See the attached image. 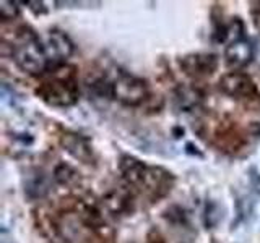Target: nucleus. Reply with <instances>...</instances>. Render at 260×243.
<instances>
[{
    "label": "nucleus",
    "instance_id": "nucleus-5",
    "mask_svg": "<svg viewBox=\"0 0 260 243\" xmlns=\"http://www.w3.org/2000/svg\"><path fill=\"white\" fill-rule=\"evenodd\" d=\"M173 186H174L173 174L168 172V170L162 167H148L138 191L148 194V196L154 201V199L166 196V194L173 190Z\"/></svg>",
    "mask_w": 260,
    "mask_h": 243
},
{
    "label": "nucleus",
    "instance_id": "nucleus-2",
    "mask_svg": "<svg viewBox=\"0 0 260 243\" xmlns=\"http://www.w3.org/2000/svg\"><path fill=\"white\" fill-rule=\"evenodd\" d=\"M12 54L16 65L29 75H46L51 68L44 43L31 28L23 26L18 29L12 47Z\"/></svg>",
    "mask_w": 260,
    "mask_h": 243
},
{
    "label": "nucleus",
    "instance_id": "nucleus-6",
    "mask_svg": "<svg viewBox=\"0 0 260 243\" xmlns=\"http://www.w3.org/2000/svg\"><path fill=\"white\" fill-rule=\"evenodd\" d=\"M179 67L190 78H205L211 76L218 68V57L215 54L197 52L184 55L179 60Z\"/></svg>",
    "mask_w": 260,
    "mask_h": 243
},
{
    "label": "nucleus",
    "instance_id": "nucleus-16",
    "mask_svg": "<svg viewBox=\"0 0 260 243\" xmlns=\"http://www.w3.org/2000/svg\"><path fill=\"white\" fill-rule=\"evenodd\" d=\"M252 5H255V7H252V18H254L255 26L260 29V2H255Z\"/></svg>",
    "mask_w": 260,
    "mask_h": 243
},
{
    "label": "nucleus",
    "instance_id": "nucleus-14",
    "mask_svg": "<svg viewBox=\"0 0 260 243\" xmlns=\"http://www.w3.org/2000/svg\"><path fill=\"white\" fill-rule=\"evenodd\" d=\"M20 10L18 7H16V2H0V18L4 21H10V20H15L16 16H18Z\"/></svg>",
    "mask_w": 260,
    "mask_h": 243
},
{
    "label": "nucleus",
    "instance_id": "nucleus-9",
    "mask_svg": "<svg viewBox=\"0 0 260 243\" xmlns=\"http://www.w3.org/2000/svg\"><path fill=\"white\" fill-rule=\"evenodd\" d=\"M252 59H254V46L250 44V40L244 37L230 43L224 51L226 65L230 68H234V71H238V68H244L246 65H249Z\"/></svg>",
    "mask_w": 260,
    "mask_h": 243
},
{
    "label": "nucleus",
    "instance_id": "nucleus-13",
    "mask_svg": "<svg viewBox=\"0 0 260 243\" xmlns=\"http://www.w3.org/2000/svg\"><path fill=\"white\" fill-rule=\"evenodd\" d=\"M78 172L72 166L69 164H59L54 170V177L55 180L59 182L60 185H72V183H77L78 182Z\"/></svg>",
    "mask_w": 260,
    "mask_h": 243
},
{
    "label": "nucleus",
    "instance_id": "nucleus-8",
    "mask_svg": "<svg viewBox=\"0 0 260 243\" xmlns=\"http://www.w3.org/2000/svg\"><path fill=\"white\" fill-rule=\"evenodd\" d=\"M60 144L65 148L69 154H72L73 157L85 162V164H91L94 160V149L91 141L86 136L67 132L60 136Z\"/></svg>",
    "mask_w": 260,
    "mask_h": 243
},
{
    "label": "nucleus",
    "instance_id": "nucleus-3",
    "mask_svg": "<svg viewBox=\"0 0 260 243\" xmlns=\"http://www.w3.org/2000/svg\"><path fill=\"white\" fill-rule=\"evenodd\" d=\"M150 96L148 83L143 78H138L128 73H119L116 79H112V99H116L127 107L142 105Z\"/></svg>",
    "mask_w": 260,
    "mask_h": 243
},
{
    "label": "nucleus",
    "instance_id": "nucleus-1",
    "mask_svg": "<svg viewBox=\"0 0 260 243\" xmlns=\"http://www.w3.org/2000/svg\"><path fill=\"white\" fill-rule=\"evenodd\" d=\"M46 78L36 89V94L52 107H70L78 101V83L75 67L60 65L49 70Z\"/></svg>",
    "mask_w": 260,
    "mask_h": 243
},
{
    "label": "nucleus",
    "instance_id": "nucleus-4",
    "mask_svg": "<svg viewBox=\"0 0 260 243\" xmlns=\"http://www.w3.org/2000/svg\"><path fill=\"white\" fill-rule=\"evenodd\" d=\"M218 88L223 94L238 101H260V91L247 73L242 71H230L223 75L218 81Z\"/></svg>",
    "mask_w": 260,
    "mask_h": 243
},
{
    "label": "nucleus",
    "instance_id": "nucleus-15",
    "mask_svg": "<svg viewBox=\"0 0 260 243\" xmlns=\"http://www.w3.org/2000/svg\"><path fill=\"white\" fill-rule=\"evenodd\" d=\"M24 4L29 5V8H31L32 12H35V15H44L47 12L43 2H29V0H28V2H24Z\"/></svg>",
    "mask_w": 260,
    "mask_h": 243
},
{
    "label": "nucleus",
    "instance_id": "nucleus-10",
    "mask_svg": "<svg viewBox=\"0 0 260 243\" xmlns=\"http://www.w3.org/2000/svg\"><path fill=\"white\" fill-rule=\"evenodd\" d=\"M146 169H148V166H145L142 160L132 156H122L119 160V172L127 188L140 190Z\"/></svg>",
    "mask_w": 260,
    "mask_h": 243
},
{
    "label": "nucleus",
    "instance_id": "nucleus-11",
    "mask_svg": "<svg viewBox=\"0 0 260 243\" xmlns=\"http://www.w3.org/2000/svg\"><path fill=\"white\" fill-rule=\"evenodd\" d=\"M104 206L108 208L109 213L114 216L117 214H130L134 211V194L130 190H114L109 191L103 198Z\"/></svg>",
    "mask_w": 260,
    "mask_h": 243
},
{
    "label": "nucleus",
    "instance_id": "nucleus-7",
    "mask_svg": "<svg viewBox=\"0 0 260 243\" xmlns=\"http://www.w3.org/2000/svg\"><path fill=\"white\" fill-rule=\"evenodd\" d=\"M44 49L49 57L52 68L60 67L65 59H69L73 52V43L65 32L59 29H51L44 40Z\"/></svg>",
    "mask_w": 260,
    "mask_h": 243
},
{
    "label": "nucleus",
    "instance_id": "nucleus-17",
    "mask_svg": "<svg viewBox=\"0 0 260 243\" xmlns=\"http://www.w3.org/2000/svg\"><path fill=\"white\" fill-rule=\"evenodd\" d=\"M148 243H166V241H165V238H162L156 230H151L148 233Z\"/></svg>",
    "mask_w": 260,
    "mask_h": 243
},
{
    "label": "nucleus",
    "instance_id": "nucleus-12",
    "mask_svg": "<svg viewBox=\"0 0 260 243\" xmlns=\"http://www.w3.org/2000/svg\"><path fill=\"white\" fill-rule=\"evenodd\" d=\"M176 101L179 109H182L184 112H192L202 104V93L195 88H179V91L176 94Z\"/></svg>",
    "mask_w": 260,
    "mask_h": 243
}]
</instances>
